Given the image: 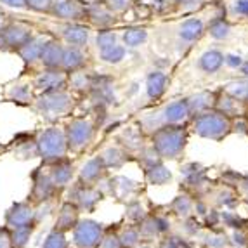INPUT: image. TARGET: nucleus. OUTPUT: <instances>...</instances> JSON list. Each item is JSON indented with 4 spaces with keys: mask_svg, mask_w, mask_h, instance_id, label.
I'll return each mask as SVG.
<instances>
[{
    "mask_svg": "<svg viewBox=\"0 0 248 248\" xmlns=\"http://www.w3.org/2000/svg\"><path fill=\"white\" fill-rule=\"evenodd\" d=\"M85 19L89 21V25L95 26L97 30L115 28L118 23V16L108 9L103 0H91L89 4H85Z\"/></svg>",
    "mask_w": 248,
    "mask_h": 248,
    "instance_id": "obj_10",
    "label": "nucleus"
},
{
    "mask_svg": "<svg viewBox=\"0 0 248 248\" xmlns=\"http://www.w3.org/2000/svg\"><path fill=\"white\" fill-rule=\"evenodd\" d=\"M52 7V0H26V9L38 14H49Z\"/></svg>",
    "mask_w": 248,
    "mask_h": 248,
    "instance_id": "obj_31",
    "label": "nucleus"
},
{
    "mask_svg": "<svg viewBox=\"0 0 248 248\" xmlns=\"http://www.w3.org/2000/svg\"><path fill=\"white\" fill-rule=\"evenodd\" d=\"M89 58L85 54V49H80V47H71V46H64V54H62V62L61 68L66 73L77 70H83L87 66Z\"/></svg>",
    "mask_w": 248,
    "mask_h": 248,
    "instance_id": "obj_19",
    "label": "nucleus"
},
{
    "mask_svg": "<svg viewBox=\"0 0 248 248\" xmlns=\"http://www.w3.org/2000/svg\"><path fill=\"white\" fill-rule=\"evenodd\" d=\"M247 103L234 95L228 94L226 91L217 92V99H215V109L220 111L222 115H226L228 118H238V116H243L247 113Z\"/></svg>",
    "mask_w": 248,
    "mask_h": 248,
    "instance_id": "obj_16",
    "label": "nucleus"
},
{
    "mask_svg": "<svg viewBox=\"0 0 248 248\" xmlns=\"http://www.w3.org/2000/svg\"><path fill=\"white\" fill-rule=\"evenodd\" d=\"M92 85H94V75L89 73L85 68L68 73V85L71 92H80V94H91Z\"/></svg>",
    "mask_w": 248,
    "mask_h": 248,
    "instance_id": "obj_22",
    "label": "nucleus"
},
{
    "mask_svg": "<svg viewBox=\"0 0 248 248\" xmlns=\"http://www.w3.org/2000/svg\"><path fill=\"white\" fill-rule=\"evenodd\" d=\"M101 234V228L95 222H82L75 231V241L82 248H92L97 245Z\"/></svg>",
    "mask_w": 248,
    "mask_h": 248,
    "instance_id": "obj_21",
    "label": "nucleus"
},
{
    "mask_svg": "<svg viewBox=\"0 0 248 248\" xmlns=\"http://www.w3.org/2000/svg\"><path fill=\"white\" fill-rule=\"evenodd\" d=\"M95 50L97 58L109 66H118L127 59L128 49L124 46L120 35L116 33L113 28L97 30L95 33Z\"/></svg>",
    "mask_w": 248,
    "mask_h": 248,
    "instance_id": "obj_4",
    "label": "nucleus"
},
{
    "mask_svg": "<svg viewBox=\"0 0 248 248\" xmlns=\"http://www.w3.org/2000/svg\"><path fill=\"white\" fill-rule=\"evenodd\" d=\"M0 4L11 9H19V11L26 9V0H0Z\"/></svg>",
    "mask_w": 248,
    "mask_h": 248,
    "instance_id": "obj_38",
    "label": "nucleus"
},
{
    "mask_svg": "<svg viewBox=\"0 0 248 248\" xmlns=\"http://www.w3.org/2000/svg\"><path fill=\"white\" fill-rule=\"evenodd\" d=\"M238 71H240L243 77H247L248 78V59H243V62H241V66L238 68Z\"/></svg>",
    "mask_w": 248,
    "mask_h": 248,
    "instance_id": "obj_41",
    "label": "nucleus"
},
{
    "mask_svg": "<svg viewBox=\"0 0 248 248\" xmlns=\"http://www.w3.org/2000/svg\"><path fill=\"white\" fill-rule=\"evenodd\" d=\"M62 54H64V44L59 38L50 37L47 44L44 46L40 56V66L42 68H61Z\"/></svg>",
    "mask_w": 248,
    "mask_h": 248,
    "instance_id": "obj_18",
    "label": "nucleus"
},
{
    "mask_svg": "<svg viewBox=\"0 0 248 248\" xmlns=\"http://www.w3.org/2000/svg\"><path fill=\"white\" fill-rule=\"evenodd\" d=\"M30 234H31V228L30 226H23V228H16V231L13 232V245L17 248L25 247L30 240Z\"/></svg>",
    "mask_w": 248,
    "mask_h": 248,
    "instance_id": "obj_30",
    "label": "nucleus"
},
{
    "mask_svg": "<svg viewBox=\"0 0 248 248\" xmlns=\"http://www.w3.org/2000/svg\"><path fill=\"white\" fill-rule=\"evenodd\" d=\"M243 56L236 52H226V59H224V66H229L231 70H238L243 62Z\"/></svg>",
    "mask_w": 248,
    "mask_h": 248,
    "instance_id": "obj_37",
    "label": "nucleus"
},
{
    "mask_svg": "<svg viewBox=\"0 0 248 248\" xmlns=\"http://www.w3.org/2000/svg\"><path fill=\"white\" fill-rule=\"evenodd\" d=\"M120 38L124 42V46L130 49H139L141 46H144L149 38L148 30L142 28V26H128L120 33Z\"/></svg>",
    "mask_w": 248,
    "mask_h": 248,
    "instance_id": "obj_25",
    "label": "nucleus"
},
{
    "mask_svg": "<svg viewBox=\"0 0 248 248\" xmlns=\"http://www.w3.org/2000/svg\"><path fill=\"white\" fill-rule=\"evenodd\" d=\"M44 248H66L64 236H62L61 232H52V234H49V238L46 240Z\"/></svg>",
    "mask_w": 248,
    "mask_h": 248,
    "instance_id": "obj_36",
    "label": "nucleus"
},
{
    "mask_svg": "<svg viewBox=\"0 0 248 248\" xmlns=\"http://www.w3.org/2000/svg\"><path fill=\"white\" fill-rule=\"evenodd\" d=\"M224 59H226V52L219 47H210V49L203 50L196 59V70L203 75H217L222 71L224 68Z\"/></svg>",
    "mask_w": 248,
    "mask_h": 248,
    "instance_id": "obj_14",
    "label": "nucleus"
},
{
    "mask_svg": "<svg viewBox=\"0 0 248 248\" xmlns=\"http://www.w3.org/2000/svg\"><path fill=\"white\" fill-rule=\"evenodd\" d=\"M33 35H35V28L30 23L21 19H11L5 25V28L0 31V49L16 52Z\"/></svg>",
    "mask_w": 248,
    "mask_h": 248,
    "instance_id": "obj_6",
    "label": "nucleus"
},
{
    "mask_svg": "<svg viewBox=\"0 0 248 248\" xmlns=\"http://www.w3.org/2000/svg\"><path fill=\"white\" fill-rule=\"evenodd\" d=\"M7 97L17 104H30L35 101V89L31 82H16L7 87Z\"/></svg>",
    "mask_w": 248,
    "mask_h": 248,
    "instance_id": "obj_24",
    "label": "nucleus"
},
{
    "mask_svg": "<svg viewBox=\"0 0 248 248\" xmlns=\"http://www.w3.org/2000/svg\"><path fill=\"white\" fill-rule=\"evenodd\" d=\"M167 2H169V5L179 9V11H195L205 0H167Z\"/></svg>",
    "mask_w": 248,
    "mask_h": 248,
    "instance_id": "obj_34",
    "label": "nucleus"
},
{
    "mask_svg": "<svg viewBox=\"0 0 248 248\" xmlns=\"http://www.w3.org/2000/svg\"><path fill=\"white\" fill-rule=\"evenodd\" d=\"M9 21H11V17L7 16V13H4V11L0 9V31L5 28V25H7Z\"/></svg>",
    "mask_w": 248,
    "mask_h": 248,
    "instance_id": "obj_39",
    "label": "nucleus"
},
{
    "mask_svg": "<svg viewBox=\"0 0 248 248\" xmlns=\"http://www.w3.org/2000/svg\"><path fill=\"white\" fill-rule=\"evenodd\" d=\"M35 212L23 203L14 205L11 210L7 212V224L11 228H23V226H30V222L33 220Z\"/></svg>",
    "mask_w": 248,
    "mask_h": 248,
    "instance_id": "obj_26",
    "label": "nucleus"
},
{
    "mask_svg": "<svg viewBox=\"0 0 248 248\" xmlns=\"http://www.w3.org/2000/svg\"><path fill=\"white\" fill-rule=\"evenodd\" d=\"M149 179L153 182H156V184H161V182H165L167 179H170V172L161 165L153 167V169H151V174H149Z\"/></svg>",
    "mask_w": 248,
    "mask_h": 248,
    "instance_id": "obj_35",
    "label": "nucleus"
},
{
    "mask_svg": "<svg viewBox=\"0 0 248 248\" xmlns=\"http://www.w3.org/2000/svg\"><path fill=\"white\" fill-rule=\"evenodd\" d=\"M245 103L248 106V80H247V85H245Z\"/></svg>",
    "mask_w": 248,
    "mask_h": 248,
    "instance_id": "obj_42",
    "label": "nucleus"
},
{
    "mask_svg": "<svg viewBox=\"0 0 248 248\" xmlns=\"http://www.w3.org/2000/svg\"><path fill=\"white\" fill-rule=\"evenodd\" d=\"M101 161H104L108 165H111V163L113 165H120L124 161V153L118 148H108L101 156Z\"/></svg>",
    "mask_w": 248,
    "mask_h": 248,
    "instance_id": "obj_33",
    "label": "nucleus"
},
{
    "mask_svg": "<svg viewBox=\"0 0 248 248\" xmlns=\"http://www.w3.org/2000/svg\"><path fill=\"white\" fill-rule=\"evenodd\" d=\"M215 99H217V92L215 91H200V92H196V94L186 97L191 116L198 115V113H203V111H208V109H214Z\"/></svg>",
    "mask_w": 248,
    "mask_h": 248,
    "instance_id": "obj_20",
    "label": "nucleus"
},
{
    "mask_svg": "<svg viewBox=\"0 0 248 248\" xmlns=\"http://www.w3.org/2000/svg\"><path fill=\"white\" fill-rule=\"evenodd\" d=\"M228 16L234 19H248V0H232L228 7Z\"/></svg>",
    "mask_w": 248,
    "mask_h": 248,
    "instance_id": "obj_28",
    "label": "nucleus"
},
{
    "mask_svg": "<svg viewBox=\"0 0 248 248\" xmlns=\"http://www.w3.org/2000/svg\"><path fill=\"white\" fill-rule=\"evenodd\" d=\"M35 109L40 113L46 120L54 122L61 118V116L68 115L75 106V95L68 87L59 89V91H50V92H42L37 94L33 101Z\"/></svg>",
    "mask_w": 248,
    "mask_h": 248,
    "instance_id": "obj_1",
    "label": "nucleus"
},
{
    "mask_svg": "<svg viewBox=\"0 0 248 248\" xmlns=\"http://www.w3.org/2000/svg\"><path fill=\"white\" fill-rule=\"evenodd\" d=\"M99 169H101V160L99 158H94V160L87 161L85 165H83L82 170V177L87 179V181H92L99 175Z\"/></svg>",
    "mask_w": 248,
    "mask_h": 248,
    "instance_id": "obj_32",
    "label": "nucleus"
},
{
    "mask_svg": "<svg viewBox=\"0 0 248 248\" xmlns=\"http://www.w3.org/2000/svg\"><path fill=\"white\" fill-rule=\"evenodd\" d=\"M50 16L64 23L71 21H85V2L82 0H52Z\"/></svg>",
    "mask_w": 248,
    "mask_h": 248,
    "instance_id": "obj_12",
    "label": "nucleus"
},
{
    "mask_svg": "<svg viewBox=\"0 0 248 248\" xmlns=\"http://www.w3.org/2000/svg\"><path fill=\"white\" fill-rule=\"evenodd\" d=\"M71 177H73V167L70 163H64V161L59 163L58 167H54L52 174H50V179L56 186H64L66 182L71 181Z\"/></svg>",
    "mask_w": 248,
    "mask_h": 248,
    "instance_id": "obj_27",
    "label": "nucleus"
},
{
    "mask_svg": "<svg viewBox=\"0 0 248 248\" xmlns=\"http://www.w3.org/2000/svg\"><path fill=\"white\" fill-rule=\"evenodd\" d=\"M160 127L161 125H182L191 116L186 99H177L167 104L160 113Z\"/></svg>",
    "mask_w": 248,
    "mask_h": 248,
    "instance_id": "obj_15",
    "label": "nucleus"
},
{
    "mask_svg": "<svg viewBox=\"0 0 248 248\" xmlns=\"http://www.w3.org/2000/svg\"><path fill=\"white\" fill-rule=\"evenodd\" d=\"M31 85L37 94L59 91L68 85V73L62 68H42L31 78Z\"/></svg>",
    "mask_w": 248,
    "mask_h": 248,
    "instance_id": "obj_8",
    "label": "nucleus"
},
{
    "mask_svg": "<svg viewBox=\"0 0 248 248\" xmlns=\"http://www.w3.org/2000/svg\"><path fill=\"white\" fill-rule=\"evenodd\" d=\"M59 40L64 46L85 49L89 46V40H91V25H83V21L64 23V26L61 28Z\"/></svg>",
    "mask_w": 248,
    "mask_h": 248,
    "instance_id": "obj_11",
    "label": "nucleus"
},
{
    "mask_svg": "<svg viewBox=\"0 0 248 248\" xmlns=\"http://www.w3.org/2000/svg\"><path fill=\"white\" fill-rule=\"evenodd\" d=\"M167 87H169V77H167L165 71L151 70L146 75L144 89H146V95H148L149 101L161 99V97L165 95Z\"/></svg>",
    "mask_w": 248,
    "mask_h": 248,
    "instance_id": "obj_17",
    "label": "nucleus"
},
{
    "mask_svg": "<svg viewBox=\"0 0 248 248\" xmlns=\"http://www.w3.org/2000/svg\"><path fill=\"white\" fill-rule=\"evenodd\" d=\"M64 132H66L68 148L78 151L87 148L94 139V124L89 118H75L68 124Z\"/></svg>",
    "mask_w": 248,
    "mask_h": 248,
    "instance_id": "obj_9",
    "label": "nucleus"
},
{
    "mask_svg": "<svg viewBox=\"0 0 248 248\" xmlns=\"http://www.w3.org/2000/svg\"><path fill=\"white\" fill-rule=\"evenodd\" d=\"M193 130L200 137L212 139V141H220L231 132V118H228L214 108L208 111L193 115Z\"/></svg>",
    "mask_w": 248,
    "mask_h": 248,
    "instance_id": "obj_3",
    "label": "nucleus"
},
{
    "mask_svg": "<svg viewBox=\"0 0 248 248\" xmlns=\"http://www.w3.org/2000/svg\"><path fill=\"white\" fill-rule=\"evenodd\" d=\"M186 141L187 136L182 125H161L153 132V149L163 158H177Z\"/></svg>",
    "mask_w": 248,
    "mask_h": 248,
    "instance_id": "obj_2",
    "label": "nucleus"
},
{
    "mask_svg": "<svg viewBox=\"0 0 248 248\" xmlns=\"http://www.w3.org/2000/svg\"><path fill=\"white\" fill-rule=\"evenodd\" d=\"M49 35L46 33H35L33 37L26 40L19 49L16 50V54L23 59L26 66H37L40 64V56H42V50H44V46L47 44L49 40Z\"/></svg>",
    "mask_w": 248,
    "mask_h": 248,
    "instance_id": "obj_13",
    "label": "nucleus"
},
{
    "mask_svg": "<svg viewBox=\"0 0 248 248\" xmlns=\"http://www.w3.org/2000/svg\"><path fill=\"white\" fill-rule=\"evenodd\" d=\"M0 248H9V236L2 229H0Z\"/></svg>",
    "mask_w": 248,
    "mask_h": 248,
    "instance_id": "obj_40",
    "label": "nucleus"
},
{
    "mask_svg": "<svg viewBox=\"0 0 248 248\" xmlns=\"http://www.w3.org/2000/svg\"><path fill=\"white\" fill-rule=\"evenodd\" d=\"M207 33L210 35L212 40L226 42V40H229L232 35V25L229 23L226 14H224V16H215V17H212V21L207 25Z\"/></svg>",
    "mask_w": 248,
    "mask_h": 248,
    "instance_id": "obj_23",
    "label": "nucleus"
},
{
    "mask_svg": "<svg viewBox=\"0 0 248 248\" xmlns=\"http://www.w3.org/2000/svg\"><path fill=\"white\" fill-rule=\"evenodd\" d=\"M205 35H207V23H205V19H202L198 16L186 17L184 21L179 23L177 30H175L177 46L182 47V49H191Z\"/></svg>",
    "mask_w": 248,
    "mask_h": 248,
    "instance_id": "obj_7",
    "label": "nucleus"
},
{
    "mask_svg": "<svg viewBox=\"0 0 248 248\" xmlns=\"http://www.w3.org/2000/svg\"><path fill=\"white\" fill-rule=\"evenodd\" d=\"M35 144H37L38 155L46 160H61L70 149L68 148L66 132L61 127H56V125L44 128L35 139Z\"/></svg>",
    "mask_w": 248,
    "mask_h": 248,
    "instance_id": "obj_5",
    "label": "nucleus"
},
{
    "mask_svg": "<svg viewBox=\"0 0 248 248\" xmlns=\"http://www.w3.org/2000/svg\"><path fill=\"white\" fill-rule=\"evenodd\" d=\"M104 4L108 5L109 11L116 14V16H122V14H127L130 9L134 7L136 0H103Z\"/></svg>",
    "mask_w": 248,
    "mask_h": 248,
    "instance_id": "obj_29",
    "label": "nucleus"
}]
</instances>
